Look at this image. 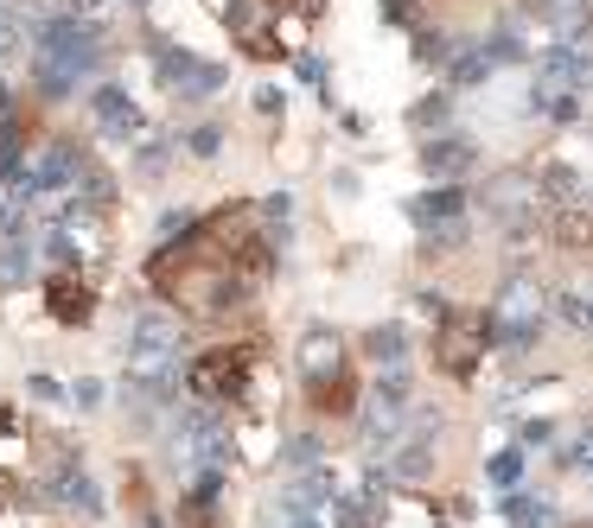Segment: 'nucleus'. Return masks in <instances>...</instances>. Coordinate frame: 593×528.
Returning a JSON list of instances; mask_svg holds the SVG:
<instances>
[{"mask_svg":"<svg viewBox=\"0 0 593 528\" xmlns=\"http://www.w3.org/2000/svg\"><path fill=\"white\" fill-rule=\"evenodd\" d=\"M32 275V236H0V287H20Z\"/></svg>","mask_w":593,"mask_h":528,"instance_id":"f3484780","label":"nucleus"},{"mask_svg":"<svg viewBox=\"0 0 593 528\" xmlns=\"http://www.w3.org/2000/svg\"><path fill=\"white\" fill-rule=\"evenodd\" d=\"M268 255L275 249L262 242L256 210L231 204V210H217L205 224H192L185 236H173L147 261V280L166 300H180L185 312L224 319V312H243V300L256 293V280L268 275Z\"/></svg>","mask_w":593,"mask_h":528,"instance_id":"f257e3e1","label":"nucleus"},{"mask_svg":"<svg viewBox=\"0 0 593 528\" xmlns=\"http://www.w3.org/2000/svg\"><path fill=\"white\" fill-rule=\"evenodd\" d=\"M0 13H7V0H0Z\"/></svg>","mask_w":593,"mask_h":528,"instance_id":"4c0bfd02","label":"nucleus"},{"mask_svg":"<svg viewBox=\"0 0 593 528\" xmlns=\"http://www.w3.org/2000/svg\"><path fill=\"white\" fill-rule=\"evenodd\" d=\"M536 191H542V204H555V210H574V204L587 198V185L568 173V166H549V173L536 178Z\"/></svg>","mask_w":593,"mask_h":528,"instance_id":"dca6fc26","label":"nucleus"},{"mask_svg":"<svg viewBox=\"0 0 593 528\" xmlns=\"http://www.w3.org/2000/svg\"><path fill=\"white\" fill-rule=\"evenodd\" d=\"M319 458H326V446H319V439H313V433H300V439H294V446H287V472H319Z\"/></svg>","mask_w":593,"mask_h":528,"instance_id":"b1692460","label":"nucleus"},{"mask_svg":"<svg viewBox=\"0 0 593 528\" xmlns=\"http://www.w3.org/2000/svg\"><path fill=\"white\" fill-rule=\"evenodd\" d=\"M581 204H587V210H593V185H587V198H581Z\"/></svg>","mask_w":593,"mask_h":528,"instance_id":"c9c22d12","label":"nucleus"},{"mask_svg":"<svg viewBox=\"0 0 593 528\" xmlns=\"http://www.w3.org/2000/svg\"><path fill=\"white\" fill-rule=\"evenodd\" d=\"M415 58H421V64H440V58H453V51H447L440 32H421V39H415Z\"/></svg>","mask_w":593,"mask_h":528,"instance_id":"c85d7f7f","label":"nucleus"},{"mask_svg":"<svg viewBox=\"0 0 593 528\" xmlns=\"http://www.w3.org/2000/svg\"><path fill=\"white\" fill-rule=\"evenodd\" d=\"M562 465H581V472H593V427H587V433H581V439H574V446L562 453Z\"/></svg>","mask_w":593,"mask_h":528,"instance_id":"c756f323","label":"nucleus"},{"mask_svg":"<svg viewBox=\"0 0 593 528\" xmlns=\"http://www.w3.org/2000/svg\"><path fill=\"white\" fill-rule=\"evenodd\" d=\"M20 51H27V32H20L13 13H0V64H7V58H20Z\"/></svg>","mask_w":593,"mask_h":528,"instance_id":"a878e982","label":"nucleus"},{"mask_svg":"<svg viewBox=\"0 0 593 528\" xmlns=\"http://www.w3.org/2000/svg\"><path fill=\"white\" fill-rule=\"evenodd\" d=\"M71 402H78V407H103V382H78V389H71Z\"/></svg>","mask_w":593,"mask_h":528,"instance_id":"7c9ffc66","label":"nucleus"},{"mask_svg":"<svg viewBox=\"0 0 593 528\" xmlns=\"http://www.w3.org/2000/svg\"><path fill=\"white\" fill-rule=\"evenodd\" d=\"M249 351L243 344H217V351H198L185 363V389L198 395L205 407H224V402H243L249 395Z\"/></svg>","mask_w":593,"mask_h":528,"instance_id":"20e7f679","label":"nucleus"},{"mask_svg":"<svg viewBox=\"0 0 593 528\" xmlns=\"http://www.w3.org/2000/svg\"><path fill=\"white\" fill-rule=\"evenodd\" d=\"M45 306H52V319L58 325H83L90 319V287H83V275H52L45 280Z\"/></svg>","mask_w":593,"mask_h":528,"instance_id":"ddd939ff","label":"nucleus"},{"mask_svg":"<svg viewBox=\"0 0 593 528\" xmlns=\"http://www.w3.org/2000/svg\"><path fill=\"white\" fill-rule=\"evenodd\" d=\"M351 370V356H345V338L338 331H307L300 338V389H319V382H333V376H345Z\"/></svg>","mask_w":593,"mask_h":528,"instance_id":"1a4fd4ad","label":"nucleus"},{"mask_svg":"<svg viewBox=\"0 0 593 528\" xmlns=\"http://www.w3.org/2000/svg\"><path fill=\"white\" fill-rule=\"evenodd\" d=\"M256 229H262L268 249H287V242H294V198H287V191H268L262 210H256Z\"/></svg>","mask_w":593,"mask_h":528,"instance_id":"4468645a","label":"nucleus"},{"mask_svg":"<svg viewBox=\"0 0 593 528\" xmlns=\"http://www.w3.org/2000/svg\"><path fill=\"white\" fill-rule=\"evenodd\" d=\"M542 319H549V293H542V280L530 275V268H517V275L498 287V306H491V331H498V351H504V356L536 351Z\"/></svg>","mask_w":593,"mask_h":528,"instance_id":"f03ea898","label":"nucleus"},{"mask_svg":"<svg viewBox=\"0 0 593 528\" xmlns=\"http://www.w3.org/2000/svg\"><path fill=\"white\" fill-rule=\"evenodd\" d=\"M364 351H370V363H377V370H396V363H402V351H409V331L396 325V319H384V325L364 331Z\"/></svg>","mask_w":593,"mask_h":528,"instance_id":"2eb2a0df","label":"nucleus"},{"mask_svg":"<svg viewBox=\"0 0 593 528\" xmlns=\"http://www.w3.org/2000/svg\"><path fill=\"white\" fill-rule=\"evenodd\" d=\"M287 528H319V516L313 509H287Z\"/></svg>","mask_w":593,"mask_h":528,"instance_id":"473e14b6","label":"nucleus"},{"mask_svg":"<svg viewBox=\"0 0 593 528\" xmlns=\"http://www.w3.org/2000/svg\"><path fill=\"white\" fill-rule=\"evenodd\" d=\"M147 51H154V71L173 96H211V90H224V64H198L173 39H147Z\"/></svg>","mask_w":593,"mask_h":528,"instance_id":"423d86ee","label":"nucleus"},{"mask_svg":"<svg viewBox=\"0 0 593 528\" xmlns=\"http://www.w3.org/2000/svg\"><path fill=\"white\" fill-rule=\"evenodd\" d=\"M141 528H160V516H154V509H141Z\"/></svg>","mask_w":593,"mask_h":528,"instance_id":"f704fd0d","label":"nucleus"},{"mask_svg":"<svg viewBox=\"0 0 593 528\" xmlns=\"http://www.w3.org/2000/svg\"><path fill=\"white\" fill-rule=\"evenodd\" d=\"M409 224L421 229L428 255H453L466 242V191L460 185H434V191L409 198Z\"/></svg>","mask_w":593,"mask_h":528,"instance_id":"39448f33","label":"nucleus"},{"mask_svg":"<svg viewBox=\"0 0 593 528\" xmlns=\"http://www.w3.org/2000/svg\"><path fill=\"white\" fill-rule=\"evenodd\" d=\"M134 166H141L147 178H160V173H166V141H147V147L134 153Z\"/></svg>","mask_w":593,"mask_h":528,"instance_id":"bb28decb","label":"nucleus"},{"mask_svg":"<svg viewBox=\"0 0 593 528\" xmlns=\"http://www.w3.org/2000/svg\"><path fill=\"white\" fill-rule=\"evenodd\" d=\"M453 90H472V83H485L491 76V58H485V45H453Z\"/></svg>","mask_w":593,"mask_h":528,"instance_id":"aec40b11","label":"nucleus"},{"mask_svg":"<svg viewBox=\"0 0 593 528\" xmlns=\"http://www.w3.org/2000/svg\"><path fill=\"white\" fill-rule=\"evenodd\" d=\"M307 395H313V407H319V414H351V407H358V376L345 370V376L319 382V389H307Z\"/></svg>","mask_w":593,"mask_h":528,"instance_id":"a211bd4d","label":"nucleus"},{"mask_svg":"<svg viewBox=\"0 0 593 528\" xmlns=\"http://www.w3.org/2000/svg\"><path fill=\"white\" fill-rule=\"evenodd\" d=\"M587 306H593V293H587Z\"/></svg>","mask_w":593,"mask_h":528,"instance_id":"58836bf2","label":"nucleus"},{"mask_svg":"<svg viewBox=\"0 0 593 528\" xmlns=\"http://www.w3.org/2000/svg\"><path fill=\"white\" fill-rule=\"evenodd\" d=\"M472 159H479V147H472L466 134H434V141L421 147V166H428L440 185H447V178L460 185V173H472Z\"/></svg>","mask_w":593,"mask_h":528,"instance_id":"9d476101","label":"nucleus"},{"mask_svg":"<svg viewBox=\"0 0 593 528\" xmlns=\"http://www.w3.org/2000/svg\"><path fill=\"white\" fill-rule=\"evenodd\" d=\"M491 484H498V490H517V478H523V453H517V446H504V453H491Z\"/></svg>","mask_w":593,"mask_h":528,"instance_id":"5701e85b","label":"nucleus"},{"mask_svg":"<svg viewBox=\"0 0 593 528\" xmlns=\"http://www.w3.org/2000/svg\"><path fill=\"white\" fill-rule=\"evenodd\" d=\"M134 7H141V0H134Z\"/></svg>","mask_w":593,"mask_h":528,"instance_id":"ea45409f","label":"nucleus"},{"mask_svg":"<svg viewBox=\"0 0 593 528\" xmlns=\"http://www.w3.org/2000/svg\"><path fill=\"white\" fill-rule=\"evenodd\" d=\"M185 147H192V159H217L224 153V127H192Z\"/></svg>","mask_w":593,"mask_h":528,"instance_id":"393cba45","label":"nucleus"},{"mask_svg":"<svg viewBox=\"0 0 593 528\" xmlns=\"http://www.w3.org/2000/svg\"><path fill=\"white\" fill-rule=\"evenodd\" d=\"M268 20H275V0H231V32L256 58H275V39H268Z\"/></svg>","mask_w":593,"mask_h":528,"instance_id":"f8f14e48","label":"nucleus"},{"mask_svg":"<svg viewBox=\"0 0 593 528\" xmlns=\"http://www.w3.org/2000/svg\"><path fill=\"white\" fill-rule=\"evenodd\" d=\"M447 108H453V96H428V102L409 115V122H415V127H434V122H447Z\"/></svg>","mask_w":593,"mask_h":528,"instance_id":"cd10ccee","label":"nucleus"},{"mask_svg":"<svg viewBox=\"0 0 593 528\" xmlns=\"http://www.w3.org/2000/svg\"><path fill=\"white\" fill-rule=\"evenodd\" d=\"M479 198H485V210L511 229V236H523V229L536 224V198H542V191H536V178H530V173H498V178H485V191H479Z\"/></svg>","mask_w":593,"mask_h":528,"instance_id":"0eeeda50","label":"nucleus"},{"mask_svg":"<svg viewBox=\"0 0 593 528\" xmlns=\"http://www.w3.org/2000/svg\"><path fill=\"white\" fill-rule=\"evenodd\" d=\"M90 108H96V127L115 134V141H134V134H141V108H134V96L115 90V83H103V90L90 96Z\"/></svg>","mask_w":593,"mask_h":528,"instance_id":"9b49d317","label":"nucleus"},{"mask_svg":"<svg viewBox=\"0 0 593 528\" xmlns=\"http://www.w3.org/2000/svg\"><path fill=\"white\" fill-rule=\"evenodd\" d=\"M504 522H517V528H555V516L542 509V497H530V490H504Z\"/></svg>","mask_w":593,"mask_h":528,"instance_id":"6ab92c4d","label":"nucleus"},{"mask_svg":"<svg viewBox=\"0 0 593 528\" xmlns=\"http://www.w3.org/2000/svg\"><path fill=\"white\" fill-rule=\"evenodd\" d=\"M549 312H555V319H562V325H574V331H587L593 325V306H587V293H555V300H549Z\"/></svg>","mask_w":593,"mask_h":528,"instance_id":"412c9836","label":"nucleus"},{"mask_svg":"<svg viewBox=\"0 0 593 528\" xmlns=\"http://www.w3.org/2000/svg\"><path fill=\"white\" fill-rule=\"evenodd\" d=\"M45 504H64V509H78V516H103V497H96V484H90V472H83V458L71 446L45 472Z\"/></svg>","mask_w":593,"mask_h":528,"instance_id":"6e6552de","label":"nucleus"},{"mask_svg":"<svg viewBox=\"0 0 593 528\" xmlns=\"http://www.w3.org/2000/svg\"><path fill=\"white\" fill-rule=\"evenodd\" d=\"M20 159H27V153H20V122H13V115H0V185L20 173Z\"/></svg>","mask_w":593,"mask_h":528,"instance_id":"4be33fe9","label":"nucleus"},{"mask_svg":"<svg viewBox=\"0 0 593 528\" xmlns=\"http://www.w3.org/2000/svg\"><path fill=\"white\" fill-rule=\"evenodd\" d=\"M13 490H20V484H13V478H0V509L13 504Z\"/></svg>","mask_w":593,"mask_h":528,"instance_id":"72a5a7b5","label":"nucleus"},{"mask_svg":"<svg viewBox=\"0 0 593 528\" xmlns=\"http://www.w3.org/2000/svg\"><path fill=\"white\" fill-rule=\"evenodd\" d=\"M568 528H593V522H568Z\"/></svg>","mask_w":593,"mask_h":528,"instance_id":"e433bc0d","label":"nucleus"},{"mask_svg":"<svg viewBox=\"0 0 593 528\" xmlns=\"http://www.w3.org/2000/svg\"><path fill=\"white\" fill-rule=\"evenodd\" d=\"M32 395H39V402H64V389H58L52 376H32Z\"/></svg>","mask_w":593,"mask_h":528,"instance_id":"2f4dec72","label":"nucleus"},{"mask_svg":"<svg viewBox=\"0 0 593 528\" xmlns=\"http://www.w3.org/2000/svg\"><path fill=\"white\" fill-rule=\"evenodd\" d=\"M485 351H498V331H491V312L479 306H453V312H440V338H434V363L447 376H472Z\"/></svg>","mask_w":593,"mask_h":528,"instance_id":"7ed1b4c3","label":"nucleus"}]
</instances>
